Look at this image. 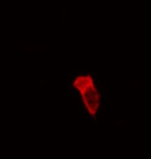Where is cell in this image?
Wrapping results in <instances>:
<instances>
[{
	"mask_svg": "<svg viewBox=\"0 0 151 159\" xmlns=\"http://www.w3.org/2000/svg\"><path fill=\"white\" fill-rule=\"evenodd\" d=\"M73 89L80 94L82 102L90 117H96L101 107V95L93 76L89 73L77 76L73 82Z\"/></svg>",
	"mask_w": 151,
	"mask_h": 159,
	"instance_id": "6da1fadb",
	"label": "cell"
}]
</instances>
